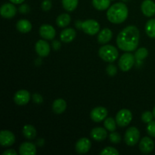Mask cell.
<instances>
[{
    "label": "cell",
    "mask_w": 155,
    "mask_h": 155,
    "mask_svg": "<svg viewBox=\"0 0 155 155\" xmlns=\"http://www.w3.org/2000/svg\"><path fill=\"white\" fill-rule=\"evenodd\" d=\"M109 139L113 144H118L120 142L121 136L119 133L114 131L111 132V133L109 135Z\"/></svg>",
    "instance_id": "31"
},
{
    "label": "cell",
    "mask_w": 155,
    "mask_h": 155,
    "mask_svg": "<svg viewBox=\"0 0 155 155\" xmlns=\"http://www.w3.org/2000/svg\"><path fill=\"white\" fill-rule=\"evenodd\" d=\"M133 119L132 112L128 109H122L119 110L116 115V122L119 127H125L130 124Z\"/></svg>",
    "instance_id": "7"
},
{
    "label": "cell",
    "mask_w": 155,
    "mask_h": 155,
    "mask_svg": "<svg viewBox=\"0 0 155 155\" xmlns=\"http://www.w3.org/2000/svg\"><path fill=\"white\" fill-rule=\"evenodd\" d=\"M13 4H21V3L24 2L25 0H9Z\"/></svg>",
    "instance_id": "40"
},
{
    "label": "cell",
    "mask_w": 155,
    "mask_h": 155,
    "mask_svg": "<svg viewBox=\"0 0 155 155\" xmlns=\"http://www.w3.org/2000/svg\"><path fill=\"white\" fill-rule=\"evenodd\" d=\"M110 0H92V5L98 11H104L110 8Z\"/></svg>",
    "instance_id": "24"
},
{
    "label": "cell",
    "mask_w": 155,
    "mask_h": 155,
    "mask_svg": "<svg viewBox=\"0 0 155 155\" xmlns=\"http://www.w3.org/2000/svg\"><path fill=\"white\" fill-rule=\"evenodd\" d=\"M0 13L2 18L6 19L13 18L17 14V8L13 3H5L1 6Z\"/></svg>",
    "instance_id": "9"
},
{
    "label": "cell",
    "mask_w": 155,
    "mask_h": 155,
    "mask_svg": "<svg viewBox=\"0 0 155 155\" xmlns=\"http://www.w3.org/2000/svg\"><path fill=\"white\" fill-rule=\"evenodd\" d=\"M51 45H52V48L54 50H59L61 46V42L58 40H53Z\"/></svg>",
    "instance_id": "38"
},
{
    "label": "cell",
    "mask_w": 155,
    "mask_h": 155,
    "mask_svg": "<svg viewBox=\"0 0 155 155\" xmlns=\"http://www.w3.org/2000/svg\"><path fill=\"white\" fill-rule=\"evenodd\" d=\"M23 135L24 137L27 139H35L36 136V130L33 126L30 125V124H27L23 127Z\"/></svg>",
    "instance_id": "23"
},
{
    "label": "cell",
    "mask_w": 155,
    "mask_h": 155,
    "mask_svg": "<svg viewBox=\"0 0 155 155\" xmlns=\"http://www.w3.org/2000/svg\"><path fill=\"white\" fill-rule=\"evenodd\" d=\"M32 98L34 103L36 104H42L43 102V98L39 93H34L32 95Z\"/></svg>",
    "instance_id": "36"
},
{
    "label": "cell",
    "mask_w": 155,
    "mask_h": 155,
    "mask_svg": "<svg viewBox=\"0 0 155 155\" xmlns=\"http://www.w3.org/2000/svg\"><path fill=\"white\" fill-rule=\"evenodd\" d=\"M30 99V94L28 91L21 89L18 91L14 95V101L18 105H25Z\"/></svg>",
    "instance_id": "12"
},
{
    "label": "cell",
    "mask_w": 155,
    "mask_h": 155,
    "mask_svg": "<svg viewBox=\"0 0 155 155\" xmlns=\"http://www.w3.org/2000/svg\"><path fill=\"white\" fill-rule=\"evenodd\" d=\"M71 18L68 14L64 13L59 15L56 19V24L59 27H66L71 23Z\"/></svg>",
    "instance_id": "25"
},
{
    "label": "cell",
    "mask_w": 155,
    "mask_h": 155,
    "mask_svg": "<svg viewBox=\"0 0 155 155\" xmlns=\"http://www.w3.org/2000/svg\"><path fill=\"white\" fill-rule=\"evenodd\" d=\"M98 54L103 61L112 63L117 60L119 53L117 48H115L114 46L111 45H105L99 48Z\"/></svg>",
    "instance_id": "4"
},
{
    "label": "cell",
    "mask_w": 155,
    "mask_h": 155,
    "mask_svg": "<svg viewBox=\"0 0 155 155\" xmlns=\"http://www.w3.org/2000/svg\"><path fill=\"white\" fill-rule=\"evenodd\" d=\"M107 110L104 107H96L92 110L90 113V117L94 122L99 123L107 118Z\"/></svg>",
    "instance_id": "8"
},
{
    "label": "cell",
    "mask_w": 155,
    "mask_h": 155,
    "mask_svg": "<svg viewBox=\"0 0 155 155\" xmlns=\"http://www.w3.org/2000/svg\"><path fill=\"white\" fill-rule=\"evenodd\" d=\"M90 136L94 140L101 142L104 140L107 136V130H105L103 127H95L92 129L90 133Z\"/></svg>",
    "instance_id": "18"
},
{
    "label": "cell",
    "mask_w": 155,
    "mask_h": 155,
    "mask_svg": "<svg viewBox=\"0 0 155 155\" xmlns=\"http://www.w3.org/2000/svg\"><path fill=\"white\" fill-rule=\"evenodd\" d=\"M112 36H113V33L111 30L108 28H104L98 33L97 39L100 44L103 45L110 42L112 39Z\"/></svg>",
    "instance_id": "20"
},
{
    "label": "cell",
    "mask_w": 155,
    "mask_h": 155,
    "mask_svg": "<svg viewBox=\"0 0 155 155\" xmlns=\"http://www.w3.org/2000/svg\"><path fill=\"white\" fill-rule=\"evenodd\" d=\"M140 139V133L136 127H131L127 129L124 136V140L126 144L129 146L136 145Z\"/></svg>",
    "instance_id": "6"
},
{
    "label": "cell",
    "mask_w": 155,
    "mask_h": 155,
    "mask_svg": "<svg viewBox=\"0 0 155 155\" xmlns=\"http://www.w3.org/2000/svg\"><path fill=\"white\" fill-rule=\"evenodd\" d=\"M153 115H154V117L155 118V107H154V109H153Z\"/></svg>",
    "instance_id": "42"
},
{
    "label": "cell",
    "mask_w": 155,
    "mask_h": 155,
    "mask_svg": "<svg viewBox=\"0 0 155 155\" xmlns=\"http://www.w3.org/2000/svg\"><path fill=\"white\" fill-rule=\"evenodd\" d=\"M154 141L150 137H143L139 142V149L144 154H149L154 150Z\"/></svg>",
    "instance_id": "15"
},
{
    "label": "cell",
    "mask_w": 155,
    "mask_h": 155,
    "mask_svg": "<svg viewBox=\"0 0 155 155\" xmlns=\"http://www.w3.org/2000/svg\"><path fill=\"white\" fill-rule=\"evenodd\" d=\"M19 12H21V13L26 14L27 13V12H30V8H29V6L27 5H22L19 8Z\"/></svg>",
    "instance_id": "37"
},
{
    "label": "cell",
    "mask_w": 155,
    "mask_h": 155,
    "mask_svg": "<svg viewBox=\"0 0 155 155\" xmlns=\"http://www.w3.org/2000/svg\"><path fill=\"white\" fill-rule=\"evenodd\" d=\"M55 33L54 28L49 24H43L39 28V35L45 39L51 40L55 36Z\"/></svg>",
    "instance_id": "14"
},
{
    "label": "cell",
    "mask_w": 155,
    "mask_h": 155,
    "mask_svg": "<svg viewBox=\"0 0 155 155\" xmlns=\"http://www.w3.org/2000/svg\"><path fill=\"white\" fill-rule=\"evenodd\" d=\"M141 9L144 15L152 17L155 15V3L152 0H144L141 5Z\"/></svg>",
    "instance_id": "16"
},
{
    "label": "cell",
    "mask_w": 155,
    "mask_h": 155,
    "mask_svg": "<svg viewBox=\"0 0 155 155\" xmlns=\"http://www.w3.org/2000/svg\"><path fill=\"white\" fill-rule=\"evenodd\" d=\"M106 72H107V75H109L110 77H114L117 73V68L114 64H110L107 65L106 68Z\"/></svg>",
    "instance_id": "33"
},
{
    "label": "cell",
    "mask_w": 155,
    "mask_h": 155,
    "mask_svg": "<svg viewBox=\"0 0 155 155\" xmlns=\"http://www.w3.org/2000/svg\"><path fill=\"white\" fill-rule=\"evenodd\" d=\"M15 142V136L9 130H2L0 133V145L3 147L12 146Z\"/></svg>",
    "instance_id": "10"
},
{
    "label": "cell",
    "mask_w": 155,
    "mask_h": 155,
    "mask_svg": "<svg viewBox=\"0 0 155 155\" xmlns=\"http://www.w3.org/2000/svg\"><path fill=\"white\" fill-rule=\"evenodd\" d=\"M76 35H77V33H76L74 29L66 28L62 30L61 33V40L63 42H65V43H68V42H72L75 39Z\"/></svg>",
    "instance_id": "19"
},
{
    "label": "cell",
    "mask_w": 155,
    "mask_h": 155,
    "mask_svg": "<svg viewBox=\"0 0 155 155\" xmlns=\"http://www.w3.org/2000/svg\"><path fill=\"white\" fill-rule=\"evenodd\" d=\"M2 155H17V152L14 149H8L2 153Z\"/></svg>",
    "instance_id": "39"
},
{
    "label": "cell",
    "mask_w": 155,
    "mask_h": 155,
    "mask_svg": "<svg viewBox=\"0 0 155 155\" xmlns=\"http://www.w3.org/2000/svg\"><path fill=\"white\" fill-rule=\"evenodd\" d=\"M67 108V102L63 98H58L54 100L52 104V110L57 114L64 113Z\"/></svg>",
    "instance_id": "21"
},
{
    "label": "cell",
    "mask_w": 155,
    "mask_h": 155,
    "mask_svg": "<svg viewBox=\"0 0 155 155\" xmlns=\"http://www.w3.org/2000/svg\"><path fill=\"white\" fill-rule=\"evenodd\" d=\"M104 126L107 130L110 132L115 131L117 128V122L116 120L114 119L113 117H107L104 120Z\"/></svg>",
    "instance_id": "28"
},
{
    "label": "cell",
    "mask_w": 155,
    "mask_h": 155,
    "mask_svg": "<svg viewBox=\"0 0 155 155\" xmlns=\"http://www.w3.org/2000/svg\"><path fill=\"white\" fill-rule=\"evenodd\" d=\"M135 58L137 61H142L148 55V51L145 48H140L135 52Z\"/></svg>",
    "instance_id": "29"
},
{
    "label": "cell",
    "mask_w": 155,
    "mask_h": 155,
    "mask_svg": "<svg viewBox=\"0 0 155 155\" xmlns=\"http://www.w3.org/2000/svg\"><path fill=\"white\" fill-rule=\"evenodd\" d=\"M35 50L37 54L40 57H46L50 53V45L45 40H38L35 45Z\"/></svg>",
    "instance_id": "13"
},
{
    "label": "cell",
    "mask_w": 155,
    "mask_h": 155,
    "mask_svg": "<svg viewBox=\"0 0 155 155\" xmlns=\"http://www.w3.org/2000/svg\"><path fill=\"white\" fill-rule=\"evenodd\" d=\"M78 0H62V5L67 12H71L77 8Z\"/></svg>",
    "instance_id": "26"
},
{
    "label": "cell",
    "mask_w": 155,
    "mask_h": 155,
    "mask_svg": "<svg viewBox=\"0 0 155 155\" xmlns=\"http://www.w3.org/2000/svg\"><path fill=\"white\" fill-rule=\"evenodd\" d=\"M100 154L101 155H118L119 151L117 149H115L113 147H107L104 148L102 151L100 152Z\"/></svg>",
    "instance_id": "30"
},
{
    "label": "cell",
    "mask_w": 155,
    "mask_h": 155,
    "mask_svg": "<svg viewBox=\"0 0 155 155\" xmlns=\"http://www.w3.org/2000/svg\"><path fill=\"white\" fill-rule=\"evenodd\" d=\"M37 145H39V146H42V145H44V139H39V140L37 141Z\"/></svg>",
    "instance_id": "41"
},
{
    "label": "cell",
    "mask_w": 155,
    "mask_h": 155,
    "mask_svg": "<svg viewBox=\"0 0 155 155\" xmlns=\"http://www.w3.org/2000/svg\"><path fill=\"white\" fill-rule=\"evenodd\" d=\"M147 133L150 136L155 138V121L152 120L148 123L147 126Z\"/></svg>",
    "instance_id": "34"
},
{
    "label": "cell",
    "mask_w": 155,
    "mask_h": 155,
    "mask_svg": "<svg viewBox=\"0 0 155 155\" xmlns=\"http://www.w3.org/2000/svg\"><path fill=\"white\" fill-rule=\"evenodd\" d=\"M145 33L149 37L155 38V19H151L145 24Z\"/></svg>",
    "instance_id": "27"
},
{
    "label": "cell",
    "mask_w": 155,
    "mask_h": 155,
    "mask_svg": "<svg viewBox=\"0 0 155 155\" xmlns=\"http://www.w3.org/2000/svg\"><path fill=\"white\" fill-rule=\"evenodd\" d=\"M139 30L136 26H128L117 35V46L124 51H134L139 45Z\"/></svg>",
    "instance_id": "1"
},
{
    "label": "cell",
    "mask_w": 155,
    "mask_h": 155,
    "mask_svg": "<svg viewBox=\"0 0 155 155\" xmlns=\"http://www.w3.org/2000/svg\"><path fill=\"white\" fill-rule=\"evenodd\" d=\"M75 26L79 30H82L85 33L91 36L97 34L100 30V24L95 20L89 19L86 21H77Z\"/></svg>",
    "instance_id": "3"
},
{
    "label": "cell",
    "mask_w": 155,
    "mask_h": 155,
    "mask_svg": "<svg viewBox=\"0 0 155 155\" xmlns=\"http://www.w3.org/2000/svg\"><path fill=\"white\" fill-rule=\"evenodd\" d=\"M52 7V4L50 0H44L42 2V8L45 12H48Z\"/></svg>",
    "instance_id": "35"
},
{
    "label": "cell",
    "mask_w": 155,
    "mask_h": 155,
    "mask_svg": "<svg viewBox=\"0 0 155 155\" xmlns=\"http://www.w3.org/2000/svg\"><path fill=\"white\" fill-rule=\"evenodd\" d=\"M92 143L88 138L83 137L79 139L75 145V149L78 154H83L87 153L90 150Z\"/></svg>",
    "instance_id": "11"
},
{
    "label": "cell",
    "mask_w": 155,
    "mask_h": 155,
    "mask_svg": "<svg viewBox=\"0 0 155 155\" xmlns=\"http://www.w3.org/2000/svg\"><path fill=\"white\" fill-rule=\"evenodd\" d=\"M128 15L129 10L126 4L117 2L108 8L107 12V18L112 24H119L127 19Z\"/></svg>",
    "instance_id": "2"
},
{
    "label": "cell",
    "mask_w": 155,
    "mask_h": 155,
    "mask_svg": "<svg viewBox=\"0 0 155 155\" xmlns=\"http://www.w3.org/2000/svg\"><path fill=\"white\" fill-rule=\"evenodd\" d=\"M153 117H154V115L153 113H151V111H145L142 113V120L143 121L145 124H148L151 121L153 120Z\"/></svg>",
    "instance_id": "32"
},
{
    "label": "cell",
    "mask_w": 155,
    "mask_h": 155,
    "mask_svg": "<svg viewBox=\"0 0 155 155\" xmlns=\"http://www.w3.org/2000/svg\"><path fill=\"white\" fill-rule=\"evenodd\" d=\"M16 28L21 33H28L32 30V24L28 20L21 19L17 22Z\"/></svg>",
    "instance_id": "22"
},
{
    "label": "cell",
    "mask_w": 155,
    "mask_h": 155,
    "mask_svg": "<svg viewBox=\"0 0 155 155\" xmlns=\"http://www.w3.org/2000/svg\"><path fill=\"white\" fill-rule=\"evenodd\" d=\"M135 59H136L135 55H133L132 53H130V51L124 53L121 55L118 61L120 69L124 72L129 71L134 65Z\"/></svg>",
    "instance_id": "5"
},
{
    "label": "cell",
    "mask_w": 155,
    "mask_h": 155,
    "mask_svg": "<svg viewBox=\"0 0 155 155\" xmlns=\"http://www.w3.org/2000/svg\"><path fill=\"white\" fill-rule=\"evenodd\" d=\"M19 154L21 155H34L36 154V145L31 142H23L19 148Z\"/></svg>",
    "instance_id": "17"
}]
</instances>
